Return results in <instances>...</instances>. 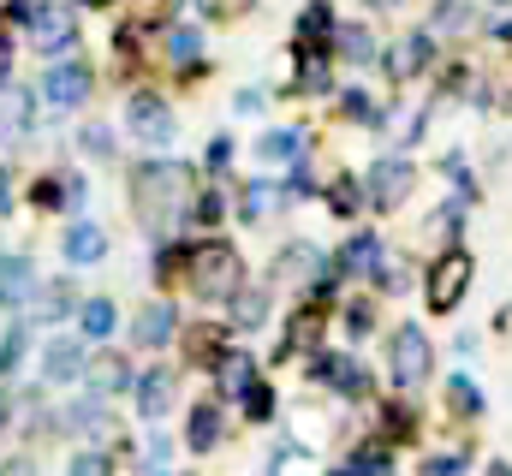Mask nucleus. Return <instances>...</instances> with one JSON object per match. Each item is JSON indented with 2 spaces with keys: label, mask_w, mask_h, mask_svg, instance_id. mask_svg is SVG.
Instances as JSON below:
<instances>
[{
  "label": "nucleus",
  "mask_w": 512,
  "mask_h": 476,
  "mask_svg": "<svg viewBox=\"0 0 512 476\" xmlns=\"http://www.w3.org/2000/svg\"><path fill=\"white\" fill-rule=\"evenodd\" d=\"M24 346H30V334H24V328H12V334L0 340V381H6V375H18V363H24Z\"/></svg>",
  "instance_id": "nucleus-29"
},
{
  "label": "nucleus",
  "mask_w": 512,
  "mask_h": 476,
  "mask_svg": "<svg viewBox=\"0 0 512 476\" xmlns=\"http://www.w3.org/2000/svg\"><path fill=\"white\" fill-rule=\"evenodd\" d=\"M30 102H36V96H30L24 84H6V78H0V143H12V137L30 131V119H36Z\"/></svg>",
  "instance_id": "nucleus-13"
},
{
  "label": "nucleus",
  "mask_w": 512,
  "mask_h": 476,
  "mask_svg": "<svg viewBox=\"0 0 512 476\" xmlns=\"http://www.w3.org/2000/svg\"><path fill=\"white\" fill-rule=\"evenodd\" d=\"M84 381H90V393H96V399H108V393H126L137 375L126 369V357H90Z\"/></svg>",
  "instance_id": "nucleus-19"
},
{
  "label": "nucleus",
  "mask_w": 512,
  "mask_h": 476,
  "mask_svg": "<svg viewBox=\"0 0 512 476\" xmlns=\"http://www.w3.org/2000/svg\"><path fill=\"white\" fill-rule=\"evenodd\" d=\"M60 250H66V262H72V268H90V262H102V256H108V233H102L96 221H72L66 238H60Z\"/></svg>",
  "instance_id": "nucleus-14"
},
{
  "label": "nucleus",
  "mask_w": 512,
  "mask_h": 476,
  "mask_svg": "<svg viewBox=\"0 0 512 476\" xmlns=\"http://www.w3.org/2000/svg\"><path fill=\"white\" fill-rule=\"evenodd\" d=\"M0 72H6V36H0Z\"/></svg>",
  "instance_id": "nucleus-43"
},
{
  "label": "nucleus",
  "mask_w": 512,
  "mask_h": 476,
  "mask_svg": "<svg viewBox=\"0 0 512 476\" xmlns=\"http://www.w3.org/2000/svg\"><path fill=\"white\" fill-rule=\"evenodd\" d=\"M239 405H245V417H251V423H268V417H274V393H268L262 381H256V387L245 393V399H239Z\"/></svg>",
  "instance_id": "nucleus-32"
},
{
  "label": "nucleus",
  "mask_w": 512,
  "mask_h": 476,
  "mask_svg": "<svg viewBox=\"0 0 512 476\" xmlns=\"http://www.w3.org/2000/svg\"><path fill=\"white\" fill-rule=\"evenodd\" d=\"M173 328H179V310L167 304V298H149L143 310H137V322H131V346H167L173 340Z\"/></svg>",
  "instance_id": "nucleus-11"
},
{
  "label": "nucleus",
  "mask_w": 512,
  "mask_h": 476,
  "mask_svg": "<svg viewBox=\"0 0 512 476\" xmlns=\"http://www.w3.org/2000/svg\"><path fill=\"white\" fill-rule=\"evenodd\" d=\"M78 328H84V340H90V346H102V340L120 328L114 298H84V304H78Z\"/></svg>",
  "instance_id": "nucleus-20"
},
{
  "label": "nucleus",
  "mask_w": 512,
  "mask_h": 476,
  "mask_svg": "<svg viewBox=\"0 0 512 476\" xmlns=\"http://www.w3.org/2000/svg\"><path fill=\"white\" fill-rule=\"evenodd\" d=\"M185 185H191V173H185L179 161H143V167L131 173V197H137L143 221H155V227L185 209Z\"/></svg>",
  "instance_id": "nucleus-1"
},
{
  "label": "nucleus",
  "mask_w": 512,
  "mask_h": 476,
  "mask_svg": "<svg viewBox=\"0 0 512 476\" xmlns=\"http://www.w3.org/2000/svg\"><path fill=\"white\" fill-rule=\"evenodd\" d=\"M24 30H30V42H36L42 54H60V48L78 36V18H72V6H60V0H42V6L24 18Z\"/></svg>",
  "instance_id": "nucleus-8"
},
{
  "label": "nucleus",
  "mask_w": 512,
  "mask_h": 476,
  "mask_svg": "<svg viewBox=\"0 0 512 476\" xmlns=\"http://www.w3.org/2000/svg\"><path fill=\"white\" fill-rule=\"evenodd\" d=\"M191 286H197V298H209V304L239 298V292H245V262H239V250H233V244H197V250H191Z\"/></svg>",
  "instance_id": "nucleus-2"
},
{
  "label": "nucleus",
  "mask_w": 512,
  "mask_h": 476,
  "mask_svg": "<svg viewBox=\"0 0 512 476\" xmlns=\"http://www.w3.org/2000/svg\"><path fill=\"white\" fill-rule=\"evenodd\" d=\"M370 322H376V316H370V304H352V310H346V328H352V334H364Z\"/></svg>",
  "instance_id": "nucleus-37"
},
{
  "label": "nucleus",
  "mask_w": 512,
  "mask_h": 476,
  "mask_svg": "<svg viewBox=\"0 0 512 476\" xmlns=\"http://www.w3.org/2000/svg\"><path fill=\"white\" fill-rule=\"evenodd\" d=\"M233 108H239V114H262V96H256V90H239V102H233Z\"/></svg>",
  "instance_id": "nucleus-38"
},
{
  "label": "nucleus",
  "mask_w": 512,
  "mask_h": 476,
  "mask_svg": "<svg viewBox=\"0 0 512 476\" xmlns=\"http://www.w3.org/2000/svg\"><path fill=\"white\" fill-rule=\"evenodd\" d=\"M382 256H387L382 238H376V233H358L352 244H346L340 268H346V274H358V280H376V274H382Z\"/></svg>",
  "instance_id": "nucleus-18"
},
{
  "label": "nucleus",
  "mask_w": 512,
  "mask_h": 476,
  "mask_svg": "<svg viewBox=\"0 0 512 476\" xmlns=\"http://www.w3.org/2000/svg\"><path fill=\"white\" fill-rule=\"evenodd\" d=\"M36 298H42V304H36V322H60V316H72V304H78L72 286H42Z\"/></svg>",
  "instance_id": "nucleus-26"
},
{
  "label": "nucleus",
  "mask_w": 512,
  "mask_h": 476,
  "mask_svg": "<svg viewBox=\"0 0 512 476\" xmlns=\"http://www.w3.org/2000/svg\"><path fill=\"white\" fill-rule=\"evenodd\" d=\"M334 215H358L364 209V179H334Z\"/></svg>",
  "instance_id": "nucleus-28"
},
{
  "label": "nucleus",
  "mask_w": 512,
  "mask_h": 476,
  "mask_svg": "<svg viewBox=\"0 0 512 476\" xmlns=\"http://www.w3.org/2000/svg\"><path fill=\"white\" fill-rule=\"evenodd\" d=\"M167 459H173V441L155 429V435H149V447H143V465H149V471H167Z\"/></svg>",
  "instance_id": "nucleus-35"
},
{
  "label": "nucleus",
  "mask_w": 512,
  "mask_h": 476,
  "mask_svg": "<svg viewBox=\"0 0 512 476\" xmlns=\"http://www.w3.org/2000/svg\"><path fill=\"white\" fill-rule=\"evenodd\" d=\"M435 30H471V6L465 0H441L435 6Z\"/></svg>",
  "instance_id": "nucleus-30"
},
{
  "label": "nucleus",
  "mask_w": 512,
  "mask_h": 476,
  "mask_svg": "<svg viewBox=\"0 0 512 476\" xmlns=\"http://www.w3.org/2000/svg\"><path fill=\"white\" fill-rule=\"evenodd\" d=\"M328 30H334V6H328V0H310L304 18H298V42H304V48H310V42H328Z\"/></svg>",
  "instance_id": "nucleus-23"
},
{
  "label": "nucleus",
  "mask_w": 512,
  "mask_h": 476,
  "mask_svg": "<svg viewBox=\"0 0 512 476\" xmlns=\"http://www.w3.org/2000/svg\"><path fill=\"white\" fill-rule=\"evenodd\" d=\"M268 209H280V191H274L268 179H256L251 191H245V209H239V215H245V221H262Z\"/></svg>",
  "instance_id": "nucleus-27"
},
{
  "label": "nucleus",
  "mask_w": 512,
  "mask_h": 476,
  "mask_svg": "<svg viewBox=\"0 0 512 476\" xmlns=\"http://www.w3.org/2000/svg\"><path fill=\"white\" fill-rule=\"evenodd\" d=\"M131 405H137L143 423H161V417L173 411V369H143V375L131 381Z\"/></svg>",
  "instance_id": "nucleus-10"
},
{
  "label": "nucleus",
  "mask_w": 512,
  "mask_h": 476,
  "mask_svg": "<svg viewBox=\"0 0 512 476\" xmlns=\"http://www.w3.org/2000/svg\"><path fill=\"white\" fill-rule=\"evenodd\" d=\"M66 476H114V465H108V453H78L66 465Z\"/></svg>",
  "instance_id": "nucleus-34"
},
{
  "label": "nucleus",
  "mask_w": 512,
  "mask_h": 476,
  "mask_svg": "<svg viewBox=\"0 0 512 476\" xmlns=\"http://www.w3.org/2000/svg\"><path fill=\"white\" fill-rule=\"evenodd\" d=\"M316 381H328L334 393H346V399H358L364 387H370V375L352 363L346 352H328V357H316Z\"/></svg>",
  "instance_id": "nucleus-15"
},
{
  "label": "nucleus",
  "mask_w": 512,
  "mask_h": 476,
  "mask_svg": "<svg viewBox=\"0 0 512 476\" xmlns=\"http://www.w3.org/2000/svg\"><path fill=\"white\" fill-rule=\"evenodd\" d=\"M215 381H221V393H227V399H245V393L256 387V363L245 352H227L221 363H215Z\"/></svg>",
  "instance_id": "nucleus-21"
},
{
  "label": "nucleus",
  "mask_w": 512,
  "mask_h": 476,
  "mask_svg": "<svg viewBox=\"0 0 512 476\" xmlns=\"http://www.w3.org/2000/svg\"><path fill=\"white\" fill-rule=\"evenodd\" d=\"M126 125H131V137H143L149 149H167V143H173V131H179L173 108H167L161 96H149V90L126 102Z\"/></svg>",
  "instance_id": "nucleus-7"
},
{
  "label": "nucleus",
  "mask_w": 512,
  "mask_h": 476,
  "mask_svg": "<svg viewBox=\"0 0 512 476\" xmlns=\"http://www.w3.org/2000/svg\"><path fill=\"white\" fill-rule=\"evenodd\" d=\"M0 215H12V173L0 167Z\"/></svg>",
  "instance_id": "nucleus-39"
},
{
  "label": "nucleus",
  "mask_w": 512,
  "mask_h": 476,
  "mask_svg": "<svg viewBox=\"0 0 512 476\" xmlns=\"http://www.w3.org/2000/svg\"><path fill=\"white\" fill-rule=\"evenodd\" d=\"M167 54H173V66H197L203 60V30L197 24H173L167 30Z\"/></svg>",
  "instance_id": "nucleus-22"
},
{
  "label": "nucleus",
  "mask_w": 512,
  "mask_h": 476,
  "mask_svg": "<svg viewBox=\"0 0 512 476\" xmlns=\"http://www.w3.org/2000/svg\"><path fill=\"white\" fill-rule=\"evenodd\" d=\"M471 274H477L471 250H441V256L429 262V280H423V298H429V310H435V316H447V310L465 298Z\"/></svg>",
  "instance_id": "nucleus-3"
},
{
  "label": "nucleus",
  "mask_w": 512,
  "mask_h": 476,
  "mask_svg": "<svg viewBox=\"0 0 512 476\" xmlns=\"http://www.w3.org/2000/svg\"><path fill=\"white\" fill-rule=\"evenodd\" d=\"M447 399H453L459 417H483V387H477L471 375H453V381H447Z\"/></svg>",
  "instance_id": "nucleus-25"
},
{
  "label": "nucleus",
  "mask_w": 512,
  "mask_h": 476,
  "mask_svg": "<svg viewBox=\"0 0 512 476\" xmlns=\"http://www.w3.org/2000/svg\"><path fill=\"white\" fill-rule=\"evenodd\" d=\"M24 298H36V262H30L24 250H6V256H0V304L12 310V304H24Z\"/></svg>",
  "instance_id": "nucleus-12"
},
{
  "label": "nucleus",
  "mask_w": 512,
  "mask_h": 476,
  "mask_svg": "<svg viewBox=\"0 0 512 476\" xmlns=\"http://www.w3.org/2000/svg\"><path fill=\"white\" fill-rule=\"evenodd\" d=\"M256 155H262L268 167H304V131H292V125H280V131H262Z\"/></svg>",
  "instance_id": "nucleus-17"
},
{
  "label": "nucleus",
  "mask_w": 512,
  "mask_h": 476,
  "mask_svg": "<svg viewBox=\"0 0 512 476\" xmlns=\"http://www.w3.org/2000/svg\"><path fill=\"white\" fill-rule=\"evenodd\" d=\"M84 369H90V352H84V340H48L42 346V381L48 387H66V381H84Z\"/></svg>",
  "instance_id": "nucleus-9"
},
{
  "label": "nucleus",
  "mask_w": 512,
  "mask_h": 476,
  "mask_svg": "<svg viewBox=\"0 0 512 476\" xmlns=\"http://www.w3.org/2000/svg\"><path fill=\"white\" fill-rule=\"evenodd\" d=\"M262 316H268V304H262V292H239V298H233V322H239V328H256Z\"/></svg>",
  "instance_id": "nucleus-31"
},
{
  "label": "nucleus",
  "mask_w": 512,
  "mask_h": 476,
  "mask_svg": "<svg viewBox=\"0 0 512 476\" xmlns=\"http://www.w3.org/2000/svg\"><path fill=\"white\" fill-rule=\"evenodd\" d=\"M42 102H48L54 114L84 108V102H90V66H84V60H54V66L42 72Z\"/></svg>",
  "instance_id": "nucleus-6"
},
{
  "label": "nucleus",
  "mask_w": 512,
  "mask_h": 476,
  "mask_svg": "<svg viewBox=\"0 0 512 476\" xmlns=\"http://www.w3.org/2000/svg\"><path fill=\"white\" fill-rule=\"evenodd\" d=\"M227 161H233V137H215V143H209V167H215V173H221V167H227Z\"/></svg>",
  "instance_id": "nucleus-36"
},
{
  "label": "nucleus",
  "mask_w": 512,
  "mask_h": 476,
  "mask_svg": "<svg viewBox=\"0 0 512 476\" xmlns=\"http://www.w3.org/2000/svg\"><path fill=\"white\" fill-rule=\"evenodd\" d=\"M387 363H393V387H399V393H417V387L429 381L435 346H429L417 328H399V334H393V352H387Z\"/></svg>",
  "instance_id": "nucleus-5"
},
{
  "label": "nucleus",
  "mask_w": 512,
  "mask_h": 476,
  "mask_svg": "<svg viewBox=\"0 0 512 476\" xmlns=\"http://www.w3.org/2000/svg\"><path fill=\"white\" fill-rule=\"evenodd\" d=\"M221 429H227L221 405H191V417H185V447H191V453H215V447H221Z\"/></svg>",
  "instance_id": "nucleus-16"
},
{
  "label": "nucleus",
  "mask_w": 512,
  "mask_h": 476,
  "mask_svg": "<svg viewBox=\"0 0 512 476\" xmlns=\"http://www.w3.org/2000/svg\"><path fill=\"white\" fill-rule=\"evenodd\" d=\"M411 185H417V167H411L405 155H382V161H370V173H364V197H370L376 209H405Z\"/></svg>",
  "instance_id": "nucleus-4"
},
{
  "label": "nucleus",
  "mask_w": 512,
  "mask_h": 476,
  "mask_svg": "<svg viewBox=\"0 0 512 476\" xmlns=\"http://www.w3.org/2000/svg\"><path fill=\"white\" fill-rule=\"evenodd\" d=\"M489 476H512V465H489Z\"/></svg>",
  "instance_id": "nucleus-42"
},
{
  "label": "nucleus",
  "mask_w": 512,
  "mask_h": 476,
  "mask_svg": "<svg viewBox=\"0 0 512 476\" xmlns=\"http://www.w3.org/2000/svg\"><path fill=\"white\" fill-rule=\"evenodd\" d=\"M78 143H84L96 161H108V155H114V131H108V125H84V137H78Z\"/></svg>",
  "instance_id": "nucleus-33"
},
{
  "label": "nucleus",
  "mask_w": 512,
  "mask_h": 476,
  "mask_svg": "<svg viewBox=\"0 0 512 476\" xmlns=\"http://www.w3.org/2000/svg\"><path fill=\"white\" fill-rule=\"evenodd\" d=\"M0 476H36V465H30V459H6V465H0Z\"/></svg>",
  "instance_id": "nucleus-40"
},
{
  "label": "nucleus",
  "mask_w": 512,
  "mask_h": 476,
  "mask_svg": "<svg viewBox=\"0 0 512 476\" xmlns=\"http://www.w3.org/2000/svg\"><path fill=\"white\" fill-rule=\"evenodd\" d=\"M364 6H376V12H393V6H399V0H364Z\"/></svg>",
  "instance_id": "nucleus-41"
},
{
  "label": "nucleus",
  "mask_w": 512,
  "mask_h": 476,
  "mask_svg": "<svg viewBox=\"0 0 512 476\" xmlns=\"http://www.w3.org/2000/svg\"><path fill=\"white\" fill-rule=\"evenodd\" d=\"M340 54H346L352 66H370V60H376V42H370V30H364V24H340Z\"/></svg>",
  "instance_id": "nucleus-24"
}]
</instances>
